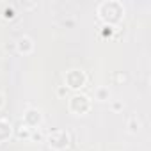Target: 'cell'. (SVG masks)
Here are the masks:
<instances>
[{
    "label": "cell",
    "instance_id": "1",
    "mask_svg": "<svg viewBox=\"0 0 151 151\" xmlns=\"http://www.w3.org/2000/svg\"><path fill=\"white\" fill-rule=\"evenodd\" d=\"M98 14L100 18L107 23V25H114L119 23L124 16V7L119 0H103L98 4Z\"/></svg>",
    "mask_w": 151,
    "mask_h": 151
},
{
    "label": "cell",
    "instance_id": "2",
    "mask_svg": "<svg viewBox=\"0 0 151 151\" xmlns=\"http://www.w3.org/2000/svg\"><path fill=\"white\" fill-rule=\"evenodd\" d=\"M68 109L77 116H84L91 110V98L82 94V93H75L68 100Z\"/></svg>",
    "mask_w": 151,
    "mask_h": 151
},
{
    "label": "cell",
    "instance_id": "3",
    "mask_svg": "<svg viewBox=\"0 0 151 151\" xmlns=\"http://www.w3.org/2000/svg\"><path fill=\"white\" fill-rule=\"evenodd\" d=\"M46 142L48 146L53 149V151H64L69 142H71V137L66 130H53L46 135Z\"/></svg>",
    "mask_w": 151,
    "mask_h": 151
},
{
    "label": "cell",
    "instance_id": "4",
    "mask_svg": "<svg viewBox=\"0 0 151 151\" xmlns=\"http://www.w3.org/2000/svg\"><path fill=\"white\" fill-rule=\"evenodd\" d=\"M64 82H66V87L68 89H73V91H78L86 86L87 82V77L86 73L78 68H73V69H68L66 75H64Z\"/></svg>",
    "mask_w": 151,
    "mask_h": 151
},
{
    "label": "cell",
    "instance_id": "5",
    "mask_svg": "<svg viewBox=\"0 0 151 151\" xmlns=\"http://www.w3.org/2000/svg\"><path fill=\"white\" fill-rule=\"evenodd\" d=\"M22 123H23L27 128H30V130H37V128L41 126V123H43V114H41V110H39V109H34V107H29V109L23 112Z\"/></svg>",
    "mask_w": 151,
    "mask_h": 151
},
{
    "label": "cell",
    "instance_id": "6",
    "mask_svg": "<svg viewBox=\"0 0 151 151\" xmlns=\"http://www.w3.org/2000/svg\"><path fill=\"white\" fill-rule=\"evenodd\" d=\"M16 50H18V53L29 55V53L34 50V41H32V37H29V36H20L18 41H16Z\"/></svg>",
    "mask_w": 151,
    "mask_h": 151
},
{
    "label": "cell",
    "instance_id": "7",
    "mask_svg": "<svg viewBox=\"0 0 151 151\" xmlns=\"http://www.w3.org/2000/svg\"><path fill=\"white\" fill-rule=\"evenodd\" d=\"M13 135V126L7 119H0V142H6Z\"/></svg>",
    "mask_w": 151,
    "mask_h": 151
},
{
    "label": "cell",
    "instance_id": "8",
    "mask_svg": "<svg viewBox=\"0 0 151 151\" xmlns=\"http://www.w3.org/2000/svg\"><path fill=\"white\" fill-rule=\"evenodd\" d=\"M109 98H110L109 87H103V86L96 87V91H94V100H98V101H107Z\"/></svg>",
    "mask_w": 151,
    "mask_h": 151
},
{
    "label": "cell",
    "instance_id": "9",
    "mask_svg": "<svg viewBox=\"0 0 151 151\" xmlns=\"http://www.w3.org/2000/svg\"><path fill=\"white\" fill-rule=\"evenodd\" d=\"M139 130H140V121H139L137 116H132V117L128 119V132H130V133H137Z\"/></svg>",
    "mask_w": 151,
    "mask_h": 151
},
{
    "label": "cell",
    "instance_id": "10",
    "mask_svg": "<svg viewBox=\"0 0 151 151\" xmlns=\"http://www.w3.org/2000/svg\"><path fill=\"white\" fill-rule=\"evenodd\" d=\"M30 133H32V130L30 128H27L23 123L18 126V130H16V135L20 137V139H30Z\"/></svg>",
    "mask_w": 151,
    "mask_h": 151
},
{
    "label": "cell",
    "instance_id": "11",
    "mask_svg": "<svg viewBox=\"0 0 151 151\" xmlns=\"http://www.w3.org/2000/svg\"><path fill=\"white\" fill-rule=\"evenodd\" d=\"M4 18H14V9L13 7H4Z\"/></svg>",
    "mask_w": 151,
    "mask_h": 151
},
{
    "label": "cell",
    "instance_id": "12",
    "mask_svg": "<svg viewBox=\"0 0 151 151\" xmlns=\"http://www.w3.org/2000/svg\"><path fill=\"white\" fill-rule=\"evenodd\" d=\"M66 93H68V87H66V86H60V87L57 89V94H59V96H64Z\"/></svg>",
    "mask_w": 151,
    "mask_h": 151
},
{
    "label": "cell",
    "instance_id": "13",
    "mask_svg": "<svg viewBox=\"0 0 151 151\" xmlns=\"http://www.w3.org/2000/svg\"><path fill=\"white\" fill-rule=\"evenodd\" d=\"M4 105H6V98H4V94H2V93H0V109H2Z\"/></svg>",
    "mask_w": 151,
    "mask_h": 151
},
{
    "label": "cell",
    "instance_id": "14",
    "mask_svg": "<svg viewBox=\"0 0 151 151\" xmlns=\"http://www.w3.org/2000/svg\"><path fill=\"white\" fill-rule=\"evenodd\" d=\"M112 107H114V110H119V109H123V103H119V101H116V103H114Z\"/></svg>",
    "mask_w": 151,
    "mask_h": 151
}]
</instances>
